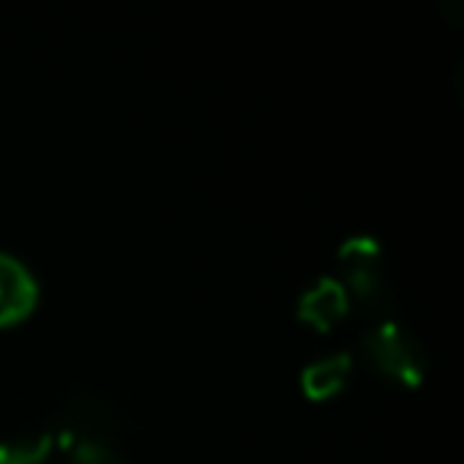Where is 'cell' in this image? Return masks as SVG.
Here are the masks:
<instances>
[{
    "mask_svg": "<svg viewBox=\"0 0 464 464\" xmlns=\"http://www.w3.org/2000/svg\"><path fill=\"white\" fill-rule=\"evenodd\" d=\"M58 436L52 430L0 439V464H52Z\"/></svg>",
    "mask_w": 464,
    "mask_h": 464,
    "instance_id": "52a82bcc",
    "label": "cell"
},
{
    "mask_svg": "<svg viewBox=\"0 0 464 464\" xmlns=\"http://www.w3.org/2000/svg\"><path fill=\"white\" fill-rule=\"evenodd\" d=\"M350 369H353V356L347 350H334V353H324L318 360L305 362L303 366V392L309 398L322 401V398H331L334 392H341L343 382L350 379Z\"/></svg>",
    "mask_w": 464,
    "mask_h": 464,
    "instance_id": "8992f818",
    "label": "cell"
},
{
    "mask_svg": "<svg viewBox=\"0 0 464 464\" xmlns=\"http://www.w3.org/2000/svg\"><path fill=\"white\" fill-rule=\"evenodd\" d=\"M58 449L61 461L58 464H128L121 458V451L115 449L105 432L96 430V423L83 420V423H67L58 430Z\"/></svg>",
    "mask_w": 464,
    "mask_h": 464,
    "instance_id": "277c9868",
    "label": "cell"
},
{
    "mask_svg": "<svg viewBox=\"0 0 464 464\" xmlns=\"http://www.w3.org/2000/svg\"><path fill=\"white\" fill-rule=\"evenodd\" d=\"M341 261V284L353 293L360 303L379 305L385 299V261H382V242L369 232H353L337 248Z\"/></svg>",
    "mask_w": 464,
    "mask_h": 464,
    "instance_id": "7a4b0ae2",
    "label": "cell"
},
{
    "mask_svg": "<svg viewBox=\"0 0 464 464\" xmlns=\"http://www.w3.org/2000/svg\"><path fill=\"white\" fill-rule=\"evenodd\" d=\"M362 353L375 372L394 379L401 385H417L426 372V347L407 324L398 318H385L372 331L362 334Z\"/></svg>",
    "mask_w": 464,
    "mask_h": 464,
    "instance_id": "6da1fadb",
    "label": "cell"
},
{
    "mask_svg": "<svg viewBox=\"0 0 464 464\" xmlns=\"http://www.w3.org/2000/svg\"><path fill=\"white\" fill-rule=\"evenodd\" d=\"M39 303V277L14 252L0 248V324H16Z\"/></svg>",
    "mask_w": 464,
    "mask_h": 464,
    "instance_id": "3957f363",
    "label": "cell"
},
{
    "mask_svg": "<svg viewBox=\"0 0 464 464\" xmlns=\"http://www.w3.org/2000/svg\"><path fill=\"white\" fill-rule=\"evenodd\" d=\"M347 309H350L347 286L337 277H331V274L315 277L296 299V315L322 331H328L334 322H341V318L347 315Z\"/></svg>",
    "mask_w": 464,
    "mask_h": 464,
    "instance_id": "5b68a950",
    "label": "cell"
}]
</instances>
